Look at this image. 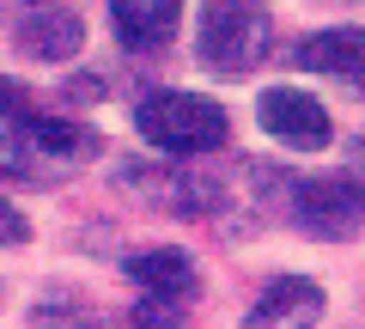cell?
<instances>
[{
  "instance_id": "obj_1",
  "label": "cell",
  "mask_w": 365,
  "mask_h": 329,
  "mask_svg": "<svg viewBox=\"0 0 365 329\" xmlns=\"http://www.w3.org/2000/svg\"><path fill=\"white\" fill-rule=\"evenodd\" d=\"M274 49V19L262 0H201L195 55L213 74H250Z\"/></svg>"
},
{
  "instance_id": "obj_2",
  "label": "cell",
  "mask_w": 365,
  "mask_h": 329,
  "mask_svg": "<svg viewBox=\"0 0 365 329\" xmlns=\"http://www.w3.org/2000/svg\"><path fill=\"white\" fill-rule=\"evenodd\" d=\"M134 122H140L146 146H158V153H170V158L220 153L225 134H232L225 110L213 104V98H195V92H153L134 110Z\"/></svg>"
},
{
  "instance_id": "obj_3",
  "label": "cell",
  "mask_w": 365,
  "mask_h": 329,
  "mask_svg": "<svg viewBox=\"0 0 365 329\" xmlns=\"http://www.w3.org/2000/svg\"><path fill=\"white\" fill-rule=\"evenodd\" d=\"M98 153L86 128L73 122H43V116H19L13 128L0 134V171L13 177H55V171H73Z\"/></svg>"
},
{
  "instance_id": "obj_4",
  "label": "cell",
  "mask_w": 365,
  "mask_h": 329,
  "mask_svg": "<svg viewBox=\"0 0 365 329\" xmlns=\"http://www.w3.org/2000/svg\"><path fill=\"white\" fill-rule=\"evenodd\" d=\"M292 220L304 226L311 238H353L365 226V183L359 177H304L292 189Z\"/></svg>"
},
{
  "instance_id": "obj_5",
  "label": "cell",
  "mask_w": 365,
  "mask_h": 329,
  "mask_svg": "<svg viewBox=\"0 0 365 329\" xmlns=\"http://www.w3.org/2000/svg\"><path fill=\"white\" fill-rule=\"evenodd\" d=\"M256 116H262V128H268L280 146H292V153H323L329 134H335V128H329V110L317 104L311 92H292V86L262 92Z\"/></svg>"
},
{
  "instance_id": "obj_6",
  "label": "cell",
  "mask_w": 365,
  "mask_h": 329,
  "mask_svg": "<svg viewBox=\"0 0 365 329\" xmlns=\"http://www.w3.org/2000/svg\"><path fill=\"white\" fill-rule=\"evenodd\" d=\"M317 317H323V287L292 275V280H274L262 293L256 311L244 317V329H317Z\"/></svg>"
},
{
  "instance_id": "obj_7",
  "label": "cell",
  "mask_w": 365,
  "mask_h": 329,
  "mask_svg": "<svg viewBox=\"0 0 365 329\" xmlns=\"http://www.w3.org/2000/svg\"><path fill=\"white\" fill-rule=\"evenodd\" d=\"M110 25L128 49H165L182 25V0H116Z\"/></svg>"
},
{
  "instance_id": "obj_8",
  "label": "cell",
  "mask_w": 365,
  "mask_h": 329,
  "mask_svg": "<svg viewBox=\"0 0 365 329\" xmlns=\"http://www.w3.org/2000/svg\"><path fill=\"white\" fill-rule=\"evenodd\" d=\"M304 74H335V79H365V31H311L292 49Z\"/></svg>"
},
{
  "instance_id": "obj_9",
  "label": "cell",
  "mask_w": 365,
  "mask_h": 329,
  "mask_svg": "<svg viewBox=\"0 0 365 329\" xmlns=\"http://www.w3.org/2000/svg\"><path fill=\"white\" fill-rule=\"evenodd\" d=\"M128 275L146 287V299H170V305L195 299V263L182 250H140L128 256Z\"/></svg>"
},
{
  "instance_id": "obj_10",
  "label": "cell",
  "mask_w": 365,
  "mask_h": 329,
  "mask_svg": "<svg viewBox=\"0 0 365 329\" xmlns=\"http://www.w3.org/2000/svg\"><path fill=\"white\" fill-rule=\"evenodd\" d=\"M79 43H86V25H79L73 13H37V19H25V31H19V49L37 55V61H67Z\"/></svg>"
},
{
  "instance_id": "obj_11",
  "label": "cell",
  "mask_w": 365,
  "mask_h": 329,
  "mask_svg": "<svg viewBox=\"0 0 365 329\" xmlns=\"http://www.w3.org/2000/svg\"><path fill=\"white\" fill-rule=\"evenodd\" d=\"M177 317H182V305H170V299H146L140 305V329H177Z\"/></svg>"
},
{
  "instance_id": "obj_12",
  "label": "cell",
  "mask_w": 365,
  "mask_h": 329,
  "mask_svg": "<svg viewBox=\"0 0 365 329\" xmlns=\"http://www.w3.org/2000/svg\"><path fill=\"white\" fill-rule=\"evenodd\" d=\"M25 238H31V220L13 201H0V244H25Z\"/></svg>"
}]
</instances>
